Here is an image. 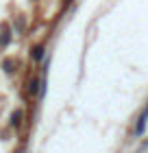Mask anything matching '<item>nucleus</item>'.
<instances>
[{
	"label": "nucleus",
	"mask_w": 148,
	"mask_h": 153,
	"mask_svg": "<svg viewBox=\"0 0 148 153\" xmlns=\"http://www.w3.org/2000/svg\"><path fill=\"white\" fill-rule=\"evenodd\" d=\"M146 123H148V107H146V112L142 114V118H139V125H137V134H142V131H144Z\"/></svg>",
	"instance_id": "f257e3e1"
},
{
	"label": "nucleus",
	"mask_w": 148,
	"mask_h": 153,
	"mask_svg": "<svg viewBox=\"0 0 148 153\" xmlns=\"http://www.w3.org/2000/svg\"><path fill=\"white\" fill-rule=\"evenodd\" d=\"M41 55H44V48H41V46H37V48L33 51V57H35V59H41Z\"/></svg>",
	"instance_id": "f03ea898"
},
{
	"label": "nucleus",
	"mask_w": 148,
	"mask_h": 153,
	"mask_svg": "<svg viewBox=\"0 0 148 153\" xmlns=\"http://www.w3.org/2000/svg\"><path fill=\"white\" fill-rule=\"evenodd\" d=\"M4 70H7V72L13 70V59H4Z\"/></svg>",
	"instance_id": "7ed1b4c3"
},
{
	"label": "nucleus",
	"mask_w": 148,
	"mask_h": 153,
	"mask_svg": "<svg viewBox=\"0 0 148 153\" xmlns=\"http://www.w3.org/2000/svg\"><path fill=\"white\" fill-rule=\"evenodd\" d=\"M20 118H22V112H15V114H13V125H20Z\"/></svg>",
	"instance_id": "20e7f679"
}]
</instances>
